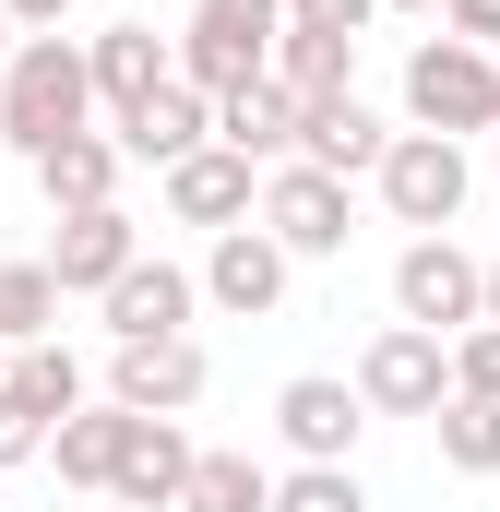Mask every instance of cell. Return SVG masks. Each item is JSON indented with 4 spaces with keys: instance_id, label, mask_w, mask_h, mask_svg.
<instances>
[{
    "instance_id": "cell-18",
    "label": "cell",
    "mask_w": 500,
    "mask_h": 512,
    "mask_svg": "<svg viewBox=\"0 0 500 512\" xmlns=\"http://www.w3.org/2000/svg\"><path fill=\"white\" fill-rule=\"evenodd\" d=\"M120 131H72L60 155H36V191H48V215H96V203H120Z\"/></svg>"
},
{
    "instance_id": "cell-25",
    "label": "cell",
    "mask_w": 500,
    "mask_h": 512,
    "mask_svg": "<svg viewBox=\"0 0 500 512\" xmlns=\"http://www.w3.org/2000/svg\"><path fill=\"white\" fill-rule=\"evenodd\" d=\"M179 512H274V465H250V453H203Z\"/></svg>"
},
{
    "instance_id": "cell-13",
    "label": "cell",
    "mask_w": 500,
    "mask_h": 512,
    "mask_svg": "<svg viewBox=\"0 0 500 512\" xmlns=\"http://www.w3.org/2000/svg\"><path fill=\"white\" fill-rule=\"evenodd\" d=\"M203 382H215V370H203L191 334H167V346H120V358H108V405H131V417H191Z\"/></svg>"
},
{
    "instance_id": "cell-14",
    "label": "cell",
    "mask_w": 500,
    "mask_h": 512,
    "mask_svg": "<svg viewBox=\"0 0 500 512\" xmlns=\"http://www.w3.org/2000/svg\"><path fill=\"white\" fill-rule=\"evenodd\" d=\"M191 465H203V441H191L179 417H131V453H120V489H108V501L179 512V501H191Z\"/></svg>"
},
{
    "instance_id": "cell-10",
    "label": "cell",
    "mask_w": 500,
    "mask_h": 512,
    "mask_svg": "<svg viewBox=\"0 0 500 512\" xmlns=\"http://www.w3.org/2000/svg\"><path fill=\"white\" fill-rule=\"evenodd\" d=\"M286 274H298V251H286L274 227H227V239L203 251V298H215L227 322H274V310H286Z\"/></svg>"
},
{
    "instance_id": "cell-3",
    "label": "cell",
    "mask_w": 500,
    "mask_h": 512,
    "mask_svg": "<svg viewBox=\"0 0 500 512\" xmlns=\"http://www.w3.org/2000/svg\"><path fill=\"white\" fill-rule=\"evenodd\" d=\"M381 215L393 227H417V239H453V215L477 203V155L453 143V131H393V155H381Z\"/></svg>"
},
{
    "instance_id": "cell-20",
    "label": "cell",
    "mask_w": 500,
    "mask_h": 512,
    "mask_svg": "<svg viewBox=\"0 0 500 512\" xmlns=\"http://www.w3.org/2000/svg\"><path fill=\"white\" fill-rule=\"evenodd\" d=\"M215 143H239L250 167H286L298 155V96L262 72V84H239V96H215Z\"/></svg>"
},
{
    "instance_id": "cell-22",
    "label": "cell",
    "mask_w": 500,
    "mask_h": 512,
    "mask_svg": "<svg viewBox=\"0 0 500 512\" xmlns=\"http://www.w3.org/2000/svg\"><path fill=\"white\" fill-rule=\"evenodd\" d=\"M12 393H24V405H36V417H48V429H60V417H84V405H96V393H84V358H72V346H60V334H48V346H12Z\"/></svg>"
},
{
    "instance_id": "cell-5",
    "label": "cell",
    "mask_w": 500,
    "mask_h": 512,
    "mask_svg": "<svg viewBox=\"0 0 500 512\" xmlns=\"http://www.w3.org/2000/svg\"><path fill=\"white\" fill-rule=\"evenodd\" d=\"M274 36H286V0H191V24H179V72L203 84V96H239L274 72Z\"/></svg>"
},
{
    "instance_id": "cell-8",
    "label": "cell",
    "mask_w": 500,
    "mask_h": 512,
    "mask_svg": "<svg viewBox=\"0 0 500 512\" xmlns=\"http://www.w3.org/2000/svg\"><path fill=\"white\" fill-rule=\"evenodd\" d=\"M262 179H274V167H250L239 143H203V155L167 167V215H179V227H215V239H227V227H262Z\"/></svg>"
},
{
    "instance_id": "cell-31",
    "label": "cell",
    "mask_w": 500,
    "mask_h": 512,
    "mask_svg": "<svg viewBox=\"0 0 500 512\" xmlns=\"http://www.w3.org/2000/svg\"><path fill=\"white\" fill-rule=\"evenodd\" d=\"M12 24H24V36H60V24H72V0H12Z\"/></svg>"
},
{
    "instance_id": "cell-16",
    "label": "cell",
    "mask_w": 500,
    "mask_h": 512,
    "mask_svg": "<svg viewBox=\"0 0 500 512\" xmlns=\"http://www.w3.org/2000/svg\"><path fill=\"white\" fill-rule=\"evenodd\" d=\"M84 48H96V108H108V131H120L143 96L179 84V48H155V24H108V36H84Z\"/></svg>"
},
{
    "instance_id": "cell-28",
    "label": "cell",
    "mask_w": 500,
    "mask_h": 512,
    "mask_svg": "<svg viewBox=\"0 0 500 512\" xmlns=\"http://www.w3.org/2000/svg\"><path fill=\"white\" fill-rule=\"evenodd\" d=\"M36 453H48V417H36L24 393L0 382V477H12V465H36Z\"/></svg>"
},
{
    "instance_id": "cell-11",
    "label": "cell",
    "mask_w": 500,
    "mask_h": 512,
    "mask_svg": "<svg viewBox=\"0 0 500 512\" xmlns=\"http://www.w3.org/2000/svg\"><path fill=\"white\" fill-rule=\"evenodd\" d=\"M96 310H108V346H167V334H191V310H203V274H191V262H131L120 286H108V298H96Z\"/></svg>"
},
{
    "instance_id": "cell-1",
    "label": "cell",
    "mask_w": 500,
    "mask_h": 512,
    "mask_svg": "<svg viewBox=\"0 0 500 512\" xmlns=\"http://www.w3.org/2000/svg\"><path fill=\"white\" fill-rule=\"evenodd\" d=\"M72 131H96V48H84V36H24L12 72H0V143L36 167V155H60Z\"/></svg>"
},
{
    "instance_id": "cell-21",
    "label": "cell",
    "mask_w": 500,
    "mask_h": 512,
    "mask_svg": "<svg viewBox=\"0 0 500 512\" xmlns=\"http://www.w3.org/2000/svg\"><path fill=\"white\" fill-rule=\"evenodd\" d=\"M274 84H286L298 108L358 96V36H310V24H286V36H274Z\"/></svg>"
},
{
    "instance_id": "cell-27",
    "label": "cell",
    "mask_w": 500,
    "mask_h": 512,
    "mask_svg": "<svg viewBox=\"0 0 500 512\" xmlns=\"http://www.w3.org/2000/svg\"><path fill=\"white\" fill-rule=\"evenodd\" d=\"M453 393H489V405H500V322L453 334Z\"/></svg>"
},
{
    "instance_id": "cell-7",
    "label": "cell",
    "mask_w": 500,
    "mask_h": 512,
    "mask_svg": "<svg viewBox=\"0 0 500 512\" xmlns=\"http://www.w3.org/2000/svg\"><path fill=\"white\" fill-rule=\"evenodd\" d=\"M358 393H370V417H441L453 405V346L417 334V322H381L358 346Z\"/></svg>"
},
{
    "instance_id": "cell-4",
    "label": "cell",
    "mask_w": 500,
    "mask_h": 512,
    "mask_svg": "<svg viewBox=\"0 0 500 512\" xmlns=\"http://www.w3.org/2000/svg\"><path fill=\"white\" fill-rule=\"evenodd\" d=\"M393 322H417V334H477L489 322V262L465 251V239H405L393 251Z\"/></svg>"
},
{
    "instance_id": "cell-29",
    "label": "cell",
    "mask_w": 500,
    "mask_h": 512,
    "mask_svg": "<svg viewBox=\"0 0 500 512\" xmlns=\"http://www.w3.org/2000/svg\"><path fill=\"white\" fill-rule=\"evenodd\" d=\"M381 0H286V24H310V36H370Z\"/></svg>"
},
{
    "instance_id": "cell-9",
    "label": "cell",
    "mask_w": 500,
    "mask_h": 512,
    "mask_svg": "<svg viewBox=\"0 0 500 512\" xmlns=\"http://www.w3.org/2000/svg\"><path fill=\"white\" fill-rule=\"evenodd\" d=\"M274 429H286V453H298V465H358L370 393H358V382H334V370H298V382L274 393Z\"/></svg>"
},
{
    "instance_id": "cell-26",
    "label": "cell",
    "mask_w": 500,
    "mask_h": 512,
    "mask_svg": "<svg viewBox=\"0 0 500 512\" xmlns=\"http://www.w3.org/2000/svg\"><path fill=\"white\" fill-rule=\"evenodd\" d=\"M274 512H370V489H358V465H298V477H274Z\"/></svg>"
},
{
    "instance_id": "cell-17",
    "label": "cell",
    "mask_w": 500,
    "mask_h": 512,
    "mask_svg": "<svg viewBox=\"0 0 500 512\" xmlns=\"http://www.w3.org/2000/svg\"><path fill=\"white\" fill-rule=\"evenodd\" d=\"M298 155H310V167H334V179H381L393 131H381L358 96H322V108H298Z\"/></svg>"
},
{
    "instance_id": "cell-24",
    "label": "cell",
    "mask_w": 500,
    "mask_h": 512,
    "mask_svg": "<svg viewBox=\"0 0 500 512\" xmlns=\"http://www.w3.org/2000/svg\"><path fill=\"white\" fill-rule=\"evenodd\" d=\"M429 429H441V465H453V477H500V405L489 393H453Z\"/></svg>"
},
{
    "instance_id": "cell-12",
    "label": "cell",
    "mask_w": 500,
    "mask_h": 512,
    "mask_svg": "<svg viewBox=\"0 0 500 512\" xmlns=\"http://www.w3.org/2000/svg\"><path fill=\"white\" fill-rule=\"evenodd\" d=\"M131 262H143V227H131L120 203H96V215H60V239H48V274H60V298H108Z\"/></svg>"
},
{
    "instance_id": "cell-2",
    "label": "cell",
    "mask_w": 500,
    "mask_h": 512,
    "mask_svg": "<svg viewBox=\"0 0 500 512\" xmlns=\"http://www.w3.org/2000/svg\"><path fill=\"white\" fill-rule=\"evenodd\" d=\"M405 131H453V143L500 131V48L417 36V48H405Z\"/></svg>"
},
{
    "instance_id": "cell-19",
    "label": "cell",
    "mask_w": 500,
    "mask_h": 512,
    "mask_svg": "<svg viewBox=\"0 0 500 512\" xmlns=\"http://www.w3.org/2000/svg\"><path fill=\"white\" fill-rule=\"evenodd\" d=\"M120 453H131V405H84V417H60L48 429V465H60V489H120Z\"/></svg>"
},
{
    "instance_id": "cell-30",
    "label": "cell",
    "mask_w": 500,
    "mask_h": 512,
    "mask_svg": "<svg viewBox=\"0 0 500 512\" xmlns=\"http://www.w3.org/2000/svg\"><path fill=\"white\" fill-rule=\"evenodd\" d=\"M441 36H465V48H500V0H441Z\"/></svg>"
},
{
    "instance_id": "cell-15",
    "label": "cell",
    "mask_w": 500,
    "mask_h": 512,
    "mask_svg": "<svg viewBox=\"0 0 500 512\" xmlns=\"http://www.w3.org/2000/svg\"><path fill=\"white\" fill-rule=\"evenodd\" d=\"M203 143H215V96H203L191 72H179L167 96H143V108L120 120V155H131V167H155V179H167L179 155H203Z\"/></svg>"
},
{
    "instance_id": "cell-36",
    "label": "cell",
    "mask_w": 500,
    "mask_h": 512,
    "mask_svg": "<svg viewBox=\"0 0 500 512\" xmlns=\"http://www.w3.org/2000/svg\"><path fill=\"white\" fill-rule=\"evenodd\" d=\"M489 143H500V131H489Z\"/></svg>"
},
{
    "instance_id": "cell-23",
    "label": "cell",
    "mask_w": 500,
    "mask_h": 512,
    "mask_svg": "<svg viewBox=\"0 0 500 512\" xmlns=\"http://www.w3.org/2000/svg\"><path fill=\"white\" fill-rule=\"evenodd\" d=\"M60 334V274L48 262H0V346H48Z\"/></svg>"
},
{
    "instance_id": "cell-6",
    "label": "cell",
    "mask_w": 500,
    "mask_h": 512,
    "mask_svg": "<svg viewBox=\"0 0 500 512\" xmlns=\"http://www.w3.org/2000/svg\"><path fill=\"white\" fill-rule=\"evenodd\" d=\"M262 227H274V239H286L298 262H346V239H358V191H346L334 167L286 155V167L262 179Z\"/></svg>"
},
{
    "instance_id": "cell-35",
    "label": "cell",
    "mask_w": 500,
    "mask_h": 512,
    "mask_svg": "<svg viewBox=\"0 0 500 512\" xmlns=\"http://www.w3.org/2000/svg\"><path fill=\"white\" fill-rule=\"evenodd\" d=\"M0 382H12V346H0Z\"/></svg>"
},
{
    "instance_id": "cell-34",
    "label": "cell",
    "mask_w": 500,
    "mask_h": 512,
    "mask_svg": "<svg viewBox=\"0 0 500 512\" xmlns=\"http://www.w3.org/2000/svg\"><path fill=\"white\" fill-rule=\"evenodd\" d=\"M489 322H500V262H489Z\"/></svg>"
},
{
    "instance_id": "cell-32",
    "label": "cell",
    "mask_w": 500,
    "mask_h": 512,
    "mask_svg": "<svg viewBox=\"0 0 500 512\" xmlns=\"http://www.w3.org/2000/svg\"><path fill=\"white\" fill-rule=\"evenodd\" d=\"M12 48H24V24H12V0H0V72H12Z\"/></svg>"
},
{
    "instance_id": "cell-33",
    "label": "cell",
    "mask_w": 500,
    "mask_h": 512,
    "mask_svg": "<svg viewBox=\"0 0 500 512\" xmlns=\"http://www.w3.org/2000/svg\"><path fill=\"white\" fill-rule=\"evenodd\" d=\"M381 12H417V24H441V0H381Z\"/></svg>"
}]
</instances>
